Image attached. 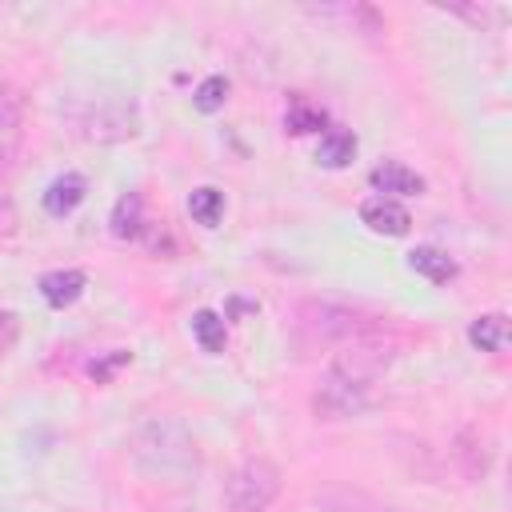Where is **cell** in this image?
<instances>
[{
  "mask_svg": "<svg viewBox=\"0 0 512 512\" xmlns=\"http://www.w3.org/2000/svg\"><path fill=\"white\" fill-rule=\"evenodd\" d=\"M320 504H324L328 512H400V508H392V504H380V500H372V496H360V492H328Z\"/></svg>",
  "mask_w": 512,
  "mask_h": 512,
  "instance_id": "obj_19",
  "label": "cell"
},
{
  "mask_svg": "<svg viewBox=\"0 0 512 512\" xmlns=\"http://www.w3.org/2000/svg\"><path fill=\"white\" fill-rule=\"evenodd\" d=\"M224 100H228V80H224V76L200 80V88H196V96H192V104H196L200 112H220Z\"/></svg>",
  "mask_w": 512,
  "mask_h": 512,
  "instance_id": "obj_20",
  "label": "cell"
},
{
  "mask_svg": "<svg viewBox=\"0 0 512 512\" xmlns=\"http://www.w3.org/2000/svg\"><path fill=\"white\" fill-rule=\"evenodd\" d=\"M192 336H196V344H200L204 352H220L224 340H228V332H224V316H216L212 308H200V312L192 316Z\"/></svg>",
  "mask_w": 512,
  "mask_h": 512,
  "instance_id": "obj_18",
  "label": "cell"
},
{
  "mask_svg": "<svg viewBox=\"0 0 512 512\" xmlns=\"http://www.w3.org/2000/svg\"><path fill=\"white\" fill-rule=\"evenodd\" d=\"M188 212H192L196 224L216 228L220 216H224V192H220V188H196V192L188 196Z\"/></svg>",
  "mask_w": 512,
  "mask_h": 512,
  "instance_id": "obj_17",
  "label": "cell"
},
{
  "mask_svg": "<svg viewBox=\"0 0 512 512\" xmlns=\"http://www.w3.org/2000/svg\"><path fill=\"white\" fill-rule=\"evenodd\" d=\"M452 460H456V468L464 472V480H480V476L488 472V464H492V440H488V432L476 428V424H464V428L456 432Z\"/></svg>",
  "mask_w": 512,
  "mask_h": 512,
  "instance_id": "obj_8",
  "label": "cell"
},
{
  "mask_svg": "<svg viewBox=\"0 0 512 512\" xmlns=\"http://www.w3.org/2000/svg\"><path fill=\"white\" fill-rule=\"evenodd\" d=\"M296 324L308 340H320V344H348V340L376 332V320L368 312L336 304V300H304L296 308Z\"/></svg>",
  "mask_w": 512,
  "mask_h": 512,
  "instance_id": "obj_3",
  "label": "cell"
},
{
  "mask_svg": "<svg viewBox=\"0 0 512 512\" xmlns=\"http://www.w3.org/2000/svg\"><path fill=\"white\" fill-rule=\"evenodd\" d=\"M284 124L292 128V132H316L320 124H324V112L316 108V104H308V100H292V108H288V116H284Z\"/></svg>",
  "mask_w": 512,
  "mask_h": 512,
  "instance_id": "obj_21",
  "label": "cell"
},
{
  "mask_svg": "<svg viewBox=\"0 0 512 512\" xmlns=\"http://www.w3.org/2000/svg\"><path fill=\"white\" fill-rule=\"evenodd\" d=\"M360 220L368 224V232L376 236H404L412 228V216L400 200H388V196H368L360 204Z\"/></svg>",
  "mask_w": 512,
  "mask_h": 512,
  "instance_id": "obj_9",
  "label": "cell"
},
{
  "mask_svg": "<svg viewBox=\"0 0 512 512\" xmlns=\"http://www.w3.org/2000/svg\"><path fill=\"white\" fill-rule=\"evenodd\" d=\"M368 180H372L376 196H388V200H396V196H420V192H424V176L412 172V168L400 164V160H384V164H376Z\"/></svg>",
  "mask_w": 512,
  "mask_h": 512,
  "instance_id": "obj_10",
  "label": "cell"
},
{
  "mask_svg": "<svg viewBox=\"0 0 512 512\" xmlns=\"http://www.w3.org/2000/svg\"><path fill=\"white\" fill-rule=\"evenodd\" d=\"M280 496V468L264 456H248L224 484V500L232 512H264Z\"/></svg>",
  "mask_w": 512,
  "mask_h": 512,
  "instance_id": "obj_5",
  "label": "cell"
},
{
  "mask_svg": "<svg viewBox=\"0 0 512 512\" xmlns=\"http://www.w3.org/2000/svg\"><path fill=\"white\" fill-rule=\"evenodd\" d=\"M16 336H20V320L12 312H0V352H8L16 344Z\"/></svg>",
  "mask_w": 512,
  "mask_h": 512,
  "instance_id": "obj_24",
  "label": "cell"
},
{
  "mask_svg": "<svg viewBox=\"0 0 512 512\" xmlns=\"http://www.w3.org/2000/svg\"><path fill=\"white\" fill-rule=\"evenodd\" d=\"M408 268L420 272V276L432 280V284H448V280L456 276V260H452L444 248H432V244L412 248V252H408Z\"/></svg>",
  "mask_w": 512,
  "mask_h": 512,
  "instance_id": "obj_12",
  "label": "cell"
},
{
  "mask_svg": "<svg viewBox=\"0 0 512 512\" xmlns=\"http://www.w3.org/2000/svg\"><path fill=\"white\" fill-rule=\"evenodd\" d=\"M396 356H400V344L372 332V336H360V340L340 344V352L328 364V376L332 380H344V384H356V388H372L396 364Z\"/></svg>",
  "mask_w": 512,
  "mask_h": 512,
  "instance_id": "obj_4",
  "label": "cell"
},
{
  "mask_svg": "<svg viewBox=\"0 0 512 512\" xmlns=\"http://www.w3.org/2000/svg\"><path fill=\"white\" fill-rule=\"evenodd\" d=\"M352 156H356V136H352L348 128H328V132L320 136L316 160H320L324 168H344Z\"/></svg>",
  "mask_w": 512,
  "mask_h": 512,
  "instance_id": "obj_16",
  "label": "cell"
},
{
  "mask_svg": "<svg viewBox=\"0 0 512 512\" xmlns=\"http://www.w3.org/2000/svg\"><path fill=\"white\" fill-rule=\"evenodd\" d=\"M84 272H76V268H56V272H44L40 276V296L52 304V308H68V304H76L80 296H84Z\"/></svg>",
  "mask_w": 512,
  "mask_h": 512,
  "instance_id": "obj_11",
  "label": "cell"
},
{
  "mask_svg": "<svg viewBox=\"0 0 512 512\" xmlns=\"http://www.w3.org/2000/svg\"><path fill=\"white\" fill-rule=\"evenodd\" d=\"M140 232H144V200H140V192H124L112 208V236L136 240Z\"/></svg>",
  "mask_w": 512,
  "mask_h": 512,
  "instance_id": "obj_15",
  "label": "cell"
},
{
  "mask_svg": "<svg viewBox=\"0 0 512 512\" xmlns=\"http://www.w3.org/2000/svg\"><path fill=\"white\" fill-rule=\"evenodd\" d=\"M20 228V212H16V200L8 192H0V236H12Z\"/></svg>",
  "mask_w": 512,
  "mask_h": 512,
  "instance_id": "obj_23",
  "label": "cell"
},
{
  "mask_svg": "<svg viewBox=\"0 0 512 512\" xmlns=\"http://www.w3.org/2000/svg\"><path fill=\"white\" fill-rule=\"evenodd\" d=\"M84 192H88L84 176H76V172L56 176V180L48 184V192H44V208H48V216H68V212L84 200Z\"/></svg>",
  "mask_w": 512,
  "mask_h": 512,
  "instance_id": "obj_14",
  "label": "cell"
},
{
  "mask_svg": "<svg viewBox=\"0 0 512 512\" xmlns=\"http://www.w3.org/2000/svg\"><path fill=\"white\" fill-rule=\"evenodd\" d=\"M24 148V92L0 80V176L16 168Z\"/></svg>",
  "mask_w": 512,
  "mask_h": 512,
  "instance_id": "obj_6",
  "label": "cell"
},
{
  "mask_svg": "<svg viewBox=\"0 0 512 512\" xmlns=\"http://www.w3.org/2000/svg\"><path fill=\"white\" fill-rule=\"evenodd\" d=\"M132 468L148 480H164V484H184L196 476L200 468V448L192 440V432L172 420V416H152L136 428L132 436Z\"/></svg>",
  "mask_w": 512,
  "mask_h": 512,
  "instance_id": "obj_1",
  "label": "cell"
},
{
  "mask_svg": "<svg viewBox=\"0 0 512 512\" xmlns=\"http://www.w3.org/2000/svg\"><path fill=\"white\" fill-rule=\"evenodd\" d=\"M468 344L480 352H504L508 348V316L504 312H484L468 324Z\"/></svg>",
  "mask_w": 512,
  "mask_h": 512,
  "instance_id": "obj_13",
  "label": "cell"
},
{
  "mask_svg": "<svg viewBox=\"0 0 512 512\" xmlns=\"http://www.w3.org/2000/svg\"><path fill=\"white\" fill-rule=\"evenodd\" d=\"M124 364H132V352L116 348L112 356H104V360H92V368H88V372H92V380H96V384H104V380H112V372H116V368H124Z\"/></svg>",
  "mask_w": 512,
  "mask_h": 512,
  "instance_id": "obj_22",
  "label": "cell"
},
{
  "mask_svg": "<svg viewBox=\"0 0 512 512\" xmlns=\"http://www.w3.org/2000/svg\"><path fill=\"white\" fill-rule=\"evenodd\" d=\"M368 404H372V388H356L332 376H324V384L312 392V412L320 420H348V416H360Z\"/></svg>",
  "mask_w": 512,
  "mask_h": 512,
  "instance_id": "obj_7",
  "label": "cell"
},
{
  "mask_svg": "<svg viewBox=\"0 0 512 512\" xmlns=\"http://www.w3.org/2000/svg\"><path fill=\"white\" fill-rule=\"evenodd\" d=\"M76 132L88 144L132 140L140 132V108L124 92H100L96 100H84V108L76 112Z\"/></svg>",
  "mask_w": 512,
  "mask_h": 512,
  "instance_id": "obj_2",
  "label": "cell"
}]
</instances>
